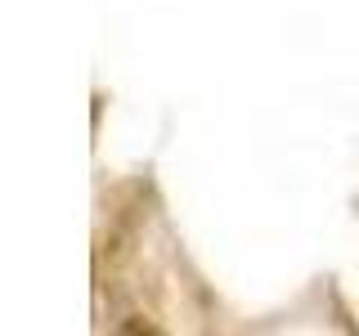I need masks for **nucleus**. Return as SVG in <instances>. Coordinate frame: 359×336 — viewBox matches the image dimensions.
I'll return each instance as SVG.
<instances>
[]
</instances>
